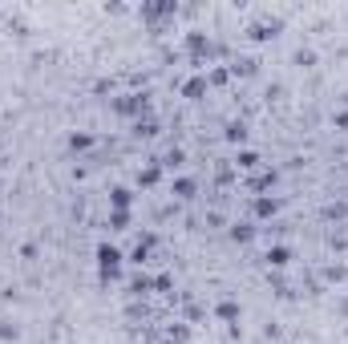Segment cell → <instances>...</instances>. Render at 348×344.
<instances>
[{
    "mask_svg": "<svg viewBox=\"0 0 348 344\" xmlns=\"http://www.w3.org/2000/svg\"><path fill=\"white\" fill-rule=\"evenodd\" d=\"M97 259H102V272H106V276H114V272H117V259H121V255H117L114 247H102V251H97Z\"/></svg>",
    "mask_w": 348,
    "mask_h": 344,
    "instance_id": "cell-1",
    "label": "cell"
},
{
    "mask_svg": "<svg viewBox=\"0 0 348 344\" xmlns=\"http://www.w3.org/2000/svg\"><path fill=\"white\" fill-rule=\"evenodd\" d=\"M267 259H271L276 267H284V263H288V251H284V247H271V251H267Z\"/></svg>",
    "mask_w": 348,
    "mask_h": 344,
    "instance_id": "cell-2",
    "label": "cell"
},
{
    "mask_svg": "<svg viewBox=\"0 0 348 344\" xmlns=\"http://www.w3.org/2000/svg\"><path fill=\"white\" fill-rule=\"evenodd\" d=\"M174 190H178V194H182V199H186V194H190V190H194V182H190V178H178V182H174Z\"/></svg>",
    "mask_w": 348,
    "mask_h": 344,
    "instance_id": "cell-3",
    "label": "cell"
},
{
    "mask_svg": "<svg viewBox=\"0 0 348 344\" xmlns=\"http://www.w3.org/2000/svg\"><path fill=\"white\" fill-rule=\"evenodd\" d=\"M219 316H223V320H235V316H239V308H235V304H219Z\"/></svg>",
    "mask_w": 348,
    "mask_h": 344,
    "instance_id": "cell-4",
    "label": "cell"
},
{
    "mask_svg": "<svg viewBox=\"0 0 348 344\" xmlns=\"http://www.w3.org/2000/svg\"><path fill=\"white\" fill-rule=\"evenodd\" d=\"M231 239H239V243H247V239H251V227H231Z\"/></svg>",
    "mask_w": 348,
    "mask_h": 344,
    "instance_id": "cell-5",
    "label": "cell"
}]
</instances>
